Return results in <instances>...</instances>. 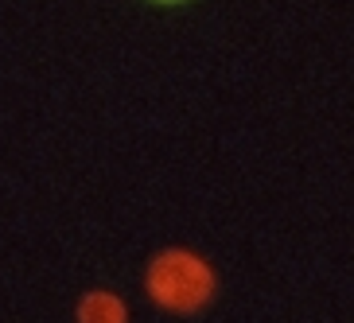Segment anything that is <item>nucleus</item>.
<instances>
[{"label": "nucleus", "instance_id": "obj_1", "mask_svg": "<svg viewBox=\"0 0 354 323\" xmlns=\"http://www.w3.org/2000/svg\"><path fill=\"white\" fill-rule=\"evenodd\" d=\"M148 292L167 312H195L214 292V273L187 250H164L148 265Z\"/></svg>", "mask_w": 354, "mask_h": 323}, {"label": "nucleus", "instance_id": "obj_2", "mask_svg": "<svg viewBox=\"0 0 354 323\" xmlns=\"http://www.w3.org/2000/svg\"><path fill=\"white\" fill-rule=\"evenodd\" d=\"M78 323H129V312L113 292H90L78 304Z\"/></svg>", "mask_w": 354, "mask_h": 323}]
</instances>
